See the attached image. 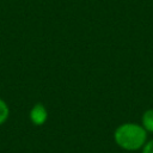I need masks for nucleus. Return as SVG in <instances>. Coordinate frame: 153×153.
<instances>
[{
  "mask_svg": "<svg viewBox=\"0 0 153 153\" xmlns=\"http://www.w3.org/2000/svg\"><path fill=\"white\" fill-rule=\"evenodd\" d=\"M147 131L137 123H123L115 129L114 140L124 151H137L147 142Z\"/></svg>",
  "mask_w": 153,
  "mask_h": 153,
  "instance_id": "obj_1",
  "label": "nucleus"
},
{
  "mask_svg": "<svg viewBox=\"0 0 153 153\" xmlns=\"http://www.w3.org/2000/svg\"><path fill=\"white\" fill-rule=\"evenodd\" d=\"M29 117L35 126H43L48 120V111L42 103H36L31 108Z\"/></svg>",
  "mask_w": 153,
  "mask_h": 153,
  "instance_id": "obj_2",
  "label": "nucleus"
},
{
  "mask_svg": "<svg viewBox=\"0 0 153 153\" xmlns=\"http://www.w3.org/2000/svg\"><path fill=\"white\" fill-rule=\"evenodd\" d=\"M141 126L147 133H153V109H148L142 114Z\"/></svg>",
  "mask_w": 153,
  "mask_h": 153,
  "instance_id": "obj_3",
  "label": "nucleus"
},
{
  "mask_svg": "<svg viewBox=\"0 0 153 153\" xmlns=\"http://www.w3.org/2000/svg\"><path fill=\"white\" fill-rule=\"evenodd\" d=\"M10 116V108L7 103L0 98V126L4 124Z\"/></svg>",
  "mask_w": 153,
  "mask_h": 153,
  "instance_id": "obj_4",
  "label": "nucleus"
},
{
  "mask_svg": "<svg viewBox=\"0 0 153 153\" xmlns=\"http://www.w3.org/2000/svg\"><path fill=\"white\" fill-rule=\"evenodd\" d=\"M142 153H153V139L145 143L142 147Z\"/></svg>",
  "mask_w": 153,
  "mask_h": 153,
  "instance_id": "obj_5",
  "label": "nucleus"
}]
</instances>
